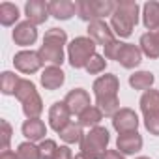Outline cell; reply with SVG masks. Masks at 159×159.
Here are the masks:
<instances>
[{
    "label": "cell",
    "mask_w": 159,
    "mask_h": 159,
    "mask_svg": "<svg viewBox=\"0 0 159 159\" xmlns=\"http://www.w3.org/2000/svg\"><path fill=\"white\" fill-rule=\"evenodd\" d=\"M116 10V2L112 0H77V15L84 23L101 21L107 15H112Z\"/></svg>",
    "instance_id": "8992f818"
},
{
    "label": "cell",
    "mask_w": 159,
    "mask_h": 159,
    "mask_svg": "<svg viewBox=\"0 0 159 159\" xmlns=\"http://www.w3.org/2000/svg\"><path fill=\"white\" fill-rule=\"evenodd\" d=\"M39 56L43 60V64H51V66H62L64 64V47H58V45H52V43H45L39 47Z\"/></svg>",
    "instance_id": "ffe728a7"
},
{
    "label": "cell",
    "mask_w": 159,
    "mask_h": 159,
    "mask_svg": "<svg viewBox=\"0 0 159 159\" xmlns=\"http://www.w3.org/2000/svg\"><path fill=\"white\" fill-rule=\"evenodd\" d=\"M101 120H103V112H101V109L98 105H90L88 109H84L81 114H79V124L83 127H88V129L98 127L101 124Z\"/></svg>",
    "instance_id": "603a6c76"
},
{
    "label": "cell",
    "mask_w": 159,
    "mask_h": 159,
    "mask_svg": "<svg viewBox=\"0 0 159 159\" xmlns=\"http://www.w3.org/2000/svg\"><path fill=\"white\" fill-rule=\"evenodd\" d=\"M66 83V73L58 66H47L41 71V86L45 90H58Z\"/></svg>",
    "instance_id": "9a60e30c"
},
{
    "label": "cell",
    "mask_w": 159,
    "mask_h": 159,
    "mask_svg": "<svg viewBox=\"0 0 159 159\" xmlns=\"http://www.w3.org/2000/svg\"><path fill=\"white\" fill-rule=\"evenodd\" d=\"M17 155H19V159H41L39 146H36V144L30 142V140L21 142V144L17 146Z\"/></svg>",
    "instance_id": "83f0119b"
},
{
    "label": "cell",
    "mask_w": 159,
    "mask_h": 159,
    "mask_svg": "<svg viewBox=\"0 0 159 159\" xmlns=\"http://www.w3.org/2000/svg\"><path fill=\"white\" fill-rule=\"evenodd\" d=\"M49 13L58 21H67L77 13V2H71V0H51Z\"/></svg>",
    "instance_id": "e0dca14e"
},
{
    "label": "cell",
    "mask_w": 159,
    "mask_h": 159,
    "mask_svg": "<svg viewBox=\"0 0 159 159\" xmlns=\"http://www.w3.org/2000/svg\"><path fill=\"white\" fill-rule=\"evenodd\" d=\"M0 125H2V152H4V150H10V140H11L13 129H11V125H10L8 120H2Z\"/></svg>",
    "instance_id": "d6a6232c"
},
{
    "label": "cell",
    "mask_w": 159,
    "mask_h": 159,
    "mask_svg": "<svg viewBox=\"0 0 159 159\" xmlns=\"http://www.w3.org/2000/svg\"><path fill=\"white\" fill-rule=\"evenodd\" d=\"M94 96H96V105L101 109L103 116H114L120 111V99H118V90H120V81L112 73H105L98 77L92 84Z\"/></svg>",
    "instance_id": "6da1fadb"
},
{
    "label": "cell",
    "mask_w": 159,
    "mask_h": 159,
    "mask_svg": "<svg viewBox=\"0 0 159 159\" xmlns=\"http://www.w3.org/2000/svg\"><path fill=\"white\" fill-rule=\"evenodd\" d=\"M122 47H124V43H122L120 39H114V41H111L109 45H105V58H107V60H118Z\"/></svg>",
    "instance_id": "1f68e13d"
},
{
    "label": "cell",
    "mask_w": 159,
    "mask_h": 159,
    "mask_svg": "<svg viewBox=\"0 0 159 159\" xmlns=\"http://www.w3.org/2000/svg\"><path fill=\"white\" fill-rule=\"evenodd\" d=\"M155 83V77L152 71H135L133 75H129V86L133 90H150Z\"/></svg>",
    "instance_id": "cb8c5ba5"
},
{
    "label": "cell",
    "mask_w": 159,
    "mask_h": 159,
    "mask_svg": "<svg viewBox=\"0 0 159 159\" xmlns=\"http://www.w3.org/2000/svg\"><path fill=\"white\" fill-rule=\"evenodd\" d=\"M58 135H60V139H62L66 144H77V142L81 144V140L84 139L83 125L79 124V122H77V124H75V122L67 124V125H66V127H64V129L58 133Z\"/></svg>",
    "instance_id": "d4e9b609"
},
{
    "label": "cell",
    "mask_w": 159,
    "mask_h": 159,
    "mask_svg": "<svg viewBox=\"0 0 159 159\" xmlns=\"http://www.w3.org/2000/svg\"><path fill=\"white\" fill-rule=\"evenodd\" d=\"M43 41H45V43L58 45V47H64V45L67 43V34H66V30H62V28H51V30L45 32Z\"/></svg>",
    "instance_id": "f1b7e54d"
},
{
    "label": "cell",
    "mask_w": 159,
    "mask_h": 159,
    "mask_svg": "<svg viewBox=\"0 0 159 159\" xmlns=\"http://www.w3.org/2000/svg\"><path fill=\"white\" fill-rule=\"evenodd\" d=\"M58 148H60V146H58L56 140H52V139H45V140H41V142H39V153H41V159H54Z\"/></svg>",
    "instance_id": "f546056e"
},
{
    "label": "cell",
    "mask_w": 159,
    "mask_h": 159,
    "mask_svg": "<svg viewBox=\"0 0 159 159\" xmlns=\"http://www.w3.org/2000/svg\"><path fill=\"white\" fill-rule=\"evenodd\" d=\"M64 103L67 105L69 112L71 114H81L84 109H88L92 103H90V94L84 90V88H73L71 92H67V96L64 98Z\"/></svg>",
    "instance_id": "30bf717a"
},
{
    "label": "cell",
    "mask_w": 159,
    "mask_h": 159,
    "mask_svg": "<svg viewBox=\"0 0 159 159\" xmlns=\"http://www.w3.org/2000/svg\"><path fill=\"white\" fill-rule=\"evenodd\" d=\"M86 32H88V38L96 41V45H103V47H105V45H109L111 41L116 39V38H114V32H112V28H111V25H107L103 19L90 23Z\"/></svg>",
    "instance_id": "8fae6325"
},
{
    "label": "cell",
    "mask_w": 159,
    "mask_h": 159,
    "mask_svg": "<svg viewBox=\"0 0 159 159\" xmlns=\"http://www.w3.org/2000/svg\"><path fill=\"white\" fill-rule=\"evenodd\" d=\"M75 159H88V157H86L84 153H77V155H75Z\"/></svg>",
    "instance_id": "74e56055"
},
{
    "label": "cell",
    "mask_w": 159,
    "mask_h": 159,
    "mask_svg": "<svg viewBox=\"0 0 159 159\" xmlns=\"http://www.w3.org/2000/svg\"><path fill=\"white\" fill-rule=\"evenodd\" d=\"M144 127H146L152 135L159 137V114H150V116H144Z\"/></svg>",
    "instance_id": "836d02e7"
},
{
    "label": "cell",
    "mask_w": 159,
    "mask_h": 159,
    "mask_svg": "<svg viewBox=\"0 0 159 159\" xmlns=\"http://www.w3.org/2000/svg\"><path fill=\"white\" fill-rule=\"evenodd\" d=\"M13 66H15L17 71L32 75V73H36V71L41 69L43 60H41V56H39L38 51H19L13 56Z\"/></svg>",
    "instance_id": "52a82bcc"
},
{
    "label": "cell",
    "mask_w": 159,
    "mask_h": 159,
    "mask_svg": "<svg viewBox=\"0 0 159 159\" xmlns=\"http://www.w3.org/2000/svg\"><path fill=\"white\" fill-rule=\"evenodd\" d=\"M19 8L11 2H2L0 4V25L2 26H11L19 21ZM19 25V23H17Z\"/></svg>",
    "instance_id": "4316f807"
},
{
    "label": "cell",
    "mask_w": 159,
    "mask_h": 159,
    "mask_svg": "<svg viewBox=\"0 0 159 159\" xmlns=\"http://www.w3.org/2000/svg\"><path fill=\"white\" fill-rule=\"evenodd\" d=\"M116 150L124 155H135L137 152L142 150V137L139 131H131V133H124L118 135L116 139Z\"/></svg>",
    "instance_id": "5bb4252c"
},
{
    "label": "cell",
    "mask_w": 159,
    "mask_h": 159,
    "mask_svg": "<svg viewBox=\"0 0 159 159\" xmlns=\"http://www.w3.org/2000/svg\"><path fill=\"white\" fill-rule=\"evenodd\" d=\"M103 159H125V157H124V153H120L118 150H109Z\"/></svg>",
    "instance_id": "d590c367"
},
{
    "label": "cell",
    "mask_w": 159,
    "mask_h": 159,
    "mask_svg": "<svg viewBox=\"0 0 159 159\" xmlns=\"http://www.w3.org/2000/svg\"><path fill=\"white\" fill-rule=\"evenodd\" d=\"M140 105V111L144 116H150V114H159V90H146L139 101Z\"/></svg>",
    "instance_id": "7402d4cb"
},
{
    "label": "cell",
    "mask_w": 159,
    "mask_h": 159,
    "mask_svg": "<svg viewBox=\"0 0 159 159\" xmlns=\"http://www.w3.org/2000/svg\"><path fill=\"white\" fill-rule=\"evenodd\" d=\"M137 159H150V157H146V155H140V157H137Z\"/></svg>",
    "instance_id": "f35d334b"
},
{
    "label": "cell",
    "mask_w": 159,
    "mask_h": 159,
    "mask_svg": "<svg viewBox=\"0 0 159 159\" xmlns=\"http://www.w3.org/2000/svg\"><path fill=\"white\" fill-rule=\"evenodd\" d=\"M112 127L118 131V135L137 131V127H139V116H137V112H135L133 109L122 107V109L112 116Z\"/></svg>",
    "instance_id": "ba28073f"
},
{
    "label": "cell",
    "mask_w": 159,
    "mask_h": 159,
    "mask_svg": "<svg viewBox=\"0 0 159 159\" xmlns=\"http://www.w3.org/2000/svg\"><path fill=\"white\" fill-rule=\"evenodd\" d=\"M25 13H26V21H30L32 25H43L49 19V2L45 0H30L25 4Z\"/></svg>",
    "instance_id": "7c38bea8"
},
{
    "label": "cell",
    "mask_w": 159,
    "mask_h": 159,
    "mask_svg": "<svg viewBox=\"0 0 159 159\" xmlns=\"http://www.w3.org/2000/svg\"><path fill=\"white\" fill-rule=\"evenodd\" d=\"M105 67H107V60H105V56H101V54H94L92 58H90V62H88V66L84 67L90 75H98V73H101V71H105Z\"/></svg>",
    "instance_id": "4dcf8cb0"
},
{
    "label": "cell",
    "mask_w": 159,
    "mask_h": 159,
    "mask_svg": "<svg viewBox=\"0 0 159 159\" xmlns=\"http://www.w3.org/2000/svg\"><path fill=\"white\" fill-rule=\"evenodd\" d=\"M0 159H19V155L13 150H4V152H0Z\"/></svg>",
    "instance_id": "8d00e7d4"
},
{
    "label": "cell",
    "mask_w": 159,
    "mask_h": 159,
    "mask_svg": "<svg viewBox=\"0 0 159 159\" xmlns=\"http://www.w3.org/2000/svg\"><path fill=\"white\" fill-rule=\"evenodd\" d=\"M67 124H71V112L64 101H56L49 109V125L56 133H60Z\"/></svg>",
    "instance_id": "9c48e42d"
},
{
    "label": "cell",
    "mask_w": 159,
    "mask_h": 159,
    "mask_svg": "<svg viewBox=\"0 0 159 159\" xmlns=\"http://www.w3.org/2000/svg\"><path fill=\"white\" fill-rule=\"evenodd\" d=\"M94 54H96V41L90 39L88 36H79L67 45V60L75 69L86 67Z\"/></svg>",
    "instance_id": "5b68a950"
},
{
    "label": "cell",
    "mask_w": 159,
    "mask_h": 159,
    "mask_svg": "<svg viewBox=\"0 0 159 159\" xmlns=\"http://www.w3.org/2000/svg\"><path fill=\"white\" fill-rule=\"evenodd\" d=\"M142 23L148 28V32H153L159 28V2L150 0L142 6Z\"/></svg>",
    "instance_id": "44dd1931"
},
{
    "label": "cell",
    "mask_w": 159,
    "mask_h": 159,
    "mask_svg": "<svg viewBox=\"0 0 159 159\" xmlns=\"http://www.w3.org/2000/svg\"><path fill=\"white\" fill-rule=\"evenodd\" d=\"M15 98L21 101L23 112H25V116L28 120L30 118H39V114L43 112V101H41V96L38 94L36 84L32 81H28V79H21L19 88L15 92Z\"/></svg>",
    "instance_id": "277c9868"
},
{
    "label": "cell",
    "mask_w": 159,
    "mask_h": 159,
    "mask_svg": "<svg viewBox=\"0 0 159 159\" xmlns=\"http://www.w3.org/2000/svg\"><path fill=\"white\" fill-rule=\"evenodd\" d=\"M116 62H120V66L125 67V69L137 67L142 62V51H140V47H137L133 43H124V47H122L120 56H118Z\"/></svg>",
    "instance_id": "2e32d148"
},
{
    "label": "cell",
    "mask_w": 159,
    "mask_h": 159,
    "mask_svg": "<svg viewBox=\"0 0 159 159\" xmlns=\"http://www.w3.org/2000/svg\"><path fill=\"white\" fill-rule=\"evenodd\" d=\"M109 140L111 135L107 127L103 125L92 127L88 133H84V139L81 140V153H84L88 159H103L105 153L109 152L107 150Z\"/></svg>",
    "instance_id": "3957f363"
},
{
    "label": "cell",
    "mask_w": 159,
    "mask_h": 159,
    "mask_svg": "<svg viewBox=\"0 0 159 159\" xmlns=\"http://www.w3.org/2000/svg\"><path fill=\"white\" fill-rule=\"evenodd\" d=\"M11 38H13V41H15L17 45H21V47L34 45L36 39H38V28H36V25H32L30 21H23V23L15 25Z\"/></svg>",
    "instance_id": "4fadbf2b"
},
{
    "label": "cell",
    "mask_w": 159,
    "mask_h": 159,
    "mask_svg": "<svg viewBox=\"0 0 159 159\" xmlns=\"http://www.w3.org/2000/svg\"><path fill=\"white\" fill-rule=\"evenodd\" d=\"M139 47L144 56L148 58H159V28L153 32H146L140 36Z\"/></svg>",
    "instance_id": "d6986e66"
},
{
    "label": "cell",
    "mask_w": 159,
    "mask_h": 159,
    "mask_svg": "<svg viewBox=\"0 0 159 159\" xmlns=\"http://www.w3.org/2000/svg\"><path fill=\"white\" fill-rule=\"evenodd\" d=\"M23 135L26 137V140L30 142H41L45 140V135H47V127H45V122L39 120V118H30L23 124Z\"/></svg>",
    "instance_id": "ac0fdd59"
},
{
    "label": "cell",
    "mask_w": 159,
    "mask_h": 159,
    "mask_svg": "<svg viewBox=\"0 0 159 159\" xmlns=\"http://www.w3.org/2000/svg\"><path fill=\"white\" fill-rule=\"evenodd\" d=\"M19 83H21V77L15 75L13 71H4L0 75V90H2L4 96H15Z\"/></svg>",
    "instance_id": "484cf974"
},
{
    "label": "cell",
    "mask_w": 159,
    "mask_h": 159,
    "mask_svg": "<svg viewBox=\"0 0 159 159\" xmlns=\"http://www.w3.org/2000/svg\"><path fill=\"white\" fill-rule=\"evenodd\" d=\"M139 23V4L133 0L116 2V10L111 15V28L120 38H129Z\"/></svg>",
    "instance_id": "7a4b0ae2"
},
{
    "label": "cell",
    "mask_w": 159,
    "mask_h": 159,
    "mask_svg": "<svg viewBox=\"0 0 159 159\" xmlns=\"http://www.w3.org/2000/svg\"><path fill=\"white\" fill-rule=\"evenodd\" d=\"M54 159H75V157H73V152L67 146H60L56 155H54Z\"/></svg>",
    "instance_id": "e575fe53"
}]
</instances>
